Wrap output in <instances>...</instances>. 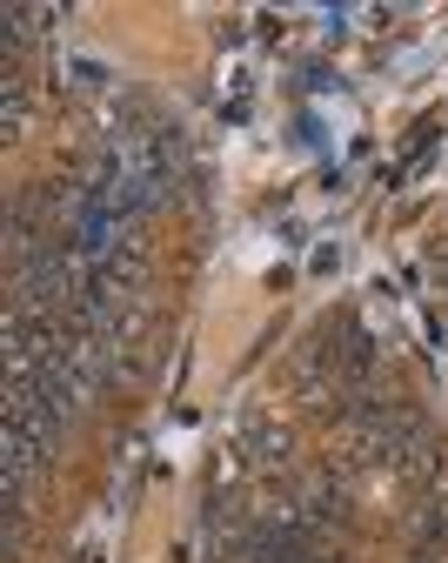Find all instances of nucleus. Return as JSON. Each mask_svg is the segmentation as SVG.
Here are the masks:
<instances>
[{
	"mask_svg": "<svg viewBox=\"0 0 448 563\" xmlns=\"http://www.w3.org/2000/svg\"><path fill=\"white\" fill-rule=\"evenodd\" d=\"M74 81H94V88H108V67H101V60H81V54H74Z\"/></svg>",
	"mask_w": 448,
	"mask_h": 563,
	"instance_id": "nucleus-1",
	"label": "nucleus"
}]
</instances>
